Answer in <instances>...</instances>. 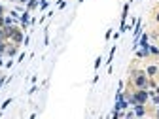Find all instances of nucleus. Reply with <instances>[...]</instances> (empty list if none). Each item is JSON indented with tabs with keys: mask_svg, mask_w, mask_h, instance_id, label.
Masks as SVG:
<instances>
[{
	"mask_svg": "<svg viewBox=\"0 0 159 119\" xmlns=\"http://www.w3.org/2000/svg\"><path fill=\"white\" fill-rule=\"evenodd\" d=\"M133 83L136 89H148L150 79L146 77V72H134L133 74Z\"/></svg>",
	"mask_w": 159,
	"mask_h": 119,
	"instance_id": "f257e3e1",
	"label": "nucleus"
},
{
	"mask_svg": "<svg viewBox=\"0 0 159 119\" xmlns=\"http://www.w3.org/2000/svg\"><path fill=\"white\" fill-rule=\"evenodd\" d=\"M10 40H11L13 44H17V46H21V44H23V40H25V34H23V30H17V29H15V30L11 32Z\"/></svg>",
	"mask_w": 159,
	"mask_h": 119,
	"instance_id": "f03ea898",
	"label": "nucleus"
},
{
	"mask_svg": "<svg viewBox=\"0 0 159 119\" xmlns=\"http://www.w3.org/2000/svg\"><path fill=\"white\" fill-rule=\"evenodd\" d=\"M127 108H129V100H127V98H116L114 110H127Z\"/></svg>",
	"mask_w": 159,
	"mask_h": 119,
	"instance_id": "7ed1b4c3",
	"label": "nucleus"
},
{
	"mask_svg": "<svg viewBox=\"0 0 159 119\" xmlns=\"http://www.w3.org/2000/svg\"><path fill=\"white\" fill-rule=\"evenodd\" d=\"M19 21H21V27H23V29H27V25H29V21H30V11L25 10L21 15H19Z\"/></svg>",
	"mask_w": 159,
	"mask_h": 119,
	"instance_id": "20e7f679",
	"label": "nucleus"
},
{
	"mask_svg": "<svg viewBox=\"0 0 159 119\" xmlns=\"http://www.w3.org/2000/svg\"><path fill=\"white\" fill-rule=\"evenodd\" d=\"M17 53H19V46H17V44H15V46H10V44H8V47H6V53H4V55H6V57H10V59H13Z\"/></svg>",
	"mask_w": 159,
	"mask_h": 119,
	"instance_id": "39448f33",
	"label": "nucleus"
},
{
	"mask_svg": "<svg viewBox=\"0 0 159 119\" xmlns=\"http://www.w3.org/2000/svg\"><path fill=\"white\" fill-rule=\"evenodd\" d=\"M134 115H136V117H144V115H146L144 104H134Z\"/></svg>",
	"mask_w": 159,
	"mask_h": 119,
	"instance_id": "423d86ee",
	"label": "nucleus"
},
{
	"mask_svg": "<svg viewBox=\"0 0 159 119\" xmlns=\"http://www.w3.org/2000/svg\"><path fill=\"white\" fill-rule=\"evenodd\" d=\"M157 72H159V66H155V64H150L146 68V76H155Z\"/></svg>",
	"mask_w": 159,
	"mask_h": 119,
	"instance_id": "0eeeda50",
	"label": "nucleus"
},
{
	"mask_svg": "<svg viewBox=\"0 0 159 119\" xmlns=\"http://www.w3.org/2000/svg\"><path fill=\"white\" fill-rule=\"evenodd\" d=\"M17 19H13L11 15H4V25H15Z\"/></svg>",
	"mask_w": 159,
	"mask_h": 119,
	"instance_id": "6e6552de",
	"label": "nucleus"
},
{
	"mask_svg": "<svg viewBox=\"0 0 159 119\" xmlns=\"http://www.w3.org/2000/svg\"><path fill=\"white\" fill-rule=\"evenodd\" d=\"M6 47H8L6 40H0V55H4V53H6Z\"/></svg>",
	"mask_w": 159,
	"mask_h": 119,
	"instance_id": "1a4fd4ad",
	"label": "nucleus"
},
{
	"mask_svg": "<svg viewBox=\"0 0 159 119\" xmlns=\"http://www.w3.org/2000/svg\"><path fill=\"white\" fill-rule=\"evenodd\" d=\"M114 55H116V46H114V47L110 49V55H108V61H106L108 64H112V59H114Z\"/></svg>",
	"mask_w": 159,
	"mask_h": 119,
	"instance_id": "9d476101",
	"label": "nucleus"
},
{
	"mask_svg": "<svg viewBox=\"0 0 159 119\" xmlns=\"http://www.w3.org/2000/svg\"><path fill=\"white\" fill-rule=\"evenodd\" d=\"M101 64H102V57H97V59H95V70L101 68Z\"/></svg>",
	"mask_w": 159,
	"mask_h": 119,
	"instance_id": "9b49d317",
	"label": "nucleus"
},
{
	"mask_svg": "<svg viewBox=\"0 0 159 119\" xmlns=\"http://www.w3.org/2000/svg\"><path fill=\"white\" fill-rule=\"evenodd\" d=\"M10 104H11V98H6V100L2 102V106H0V108H2V112H4V110H6V108L10 106Z\"/></svg>",
	"mask_w": 159,
	"mask_h": 119,
	"instance_id": "f8f14e48",
	"label": "nucleus"
},
{
	"mask_svg": "<svg viewBox=\"0 0 159 119\" xmlns=\"http://www.w3.org/2000/svg\"><path fill=\"white\" fill-rule=\"evenodd\" d=\"M48 6H49L48 0H40V10H48Z\"/></svg>",
	"mask_w": 159,
	"mask_h": 119,
	"instance_id": "ddd939ff",
	"label": "nucleus"
},
{
	"mask_svg": "<svg viewBox=\"0 0 159 119\" xmlns=\"http://www.w3.org/2000/svg\"><path fill=\"white\" fill-rule=\"evenodd\" d=\"M148 49H150V53H152V55H159V47H155V46H150Z\"/></svg>",
	"mask_w": 159,
	"mask_h": 119,
	"instance_id": "4468645a",
	"label": "nucleus"
},
{
	"mask_svg": "<svg viewBox=\"0 0 159 119\" xmlns=\"http://www.w3.org/2000/svg\"><path fill=\"white\" fill-rule=\"evenodd\" d=\"M150 98L153 100V104H155V106H159V95H157V93H155V95H152Z\"/></svg>",
	"mask_w": 159,
	"mask_h": 119,
	"instance_id": "2eb2a0df",
	"label": "nucleus"
},
{
	"mask_svg": "<svg viewBox=\"0 0 159 119\" xmlns=\"http://www.w3.org/2000/svg\"><path fill=\"white\" fill-rule=\"evenodd\" d=\"M4 66H6V68H11V66H13V61H11V59H10L8 63H4Z\"/></svg>",
	"mask_w": 159,
	"mask_h": 119,
	"instance_id": "dca6fc26",
	"label": "nucleus"
},
{
	"mask_svg": "<svg viewBox=\"0 0 159 119\" xmlns=\"http://www.w3.org/2000/svg\"><path fill=\"white\" fill-rule=\"evenodd\" d=\"M63 8H66V2H65V0H61V2H59V10H63Z\"/></svg>",
	"mask_w": 159,
	"mask_h": 119,
	"instance_id": "f3484780",
	"label": "nucleus"
},
{
	"mask_svg": "<svg viewBox=\"0 0 159 119\" xmlns=\"http://www.w3.org/2000/svg\"><path fill=\"white\" fill-rule=\"evenodd\" d=\"M10 15H11V17H13V19H17V17H19V13H17V11H15V10H11V11H10Z\"/></svg>",
	"mask_w": 159,
	"mask_h": 119,
	"instance_id": "a211bd4d",
	"label": "nucleus"
},
{
	"mask_svg": "<svg viewBox=\"0 0 159 119\" xmlns=\"http://www.w3.org/2000/svg\"><path fill=\"white\" fill-rule=\"evenodd\" d=\"M112 34H114V32H112V29H110V30H106V34H104V36H106V40H108V38H112Z\"/></svg>",
	"mask_w": 159,
	"mask_h": 119,
	"instance_id": "6ab92c4d",
	"label": "nucleus"
},
{
	"mask_svg": "<svg viewBox=\"0 0 159 119\" xmlns=\"http://www.w3.org/2000/svg\"><path fill=\"white\" fill-rule=\"evenodd\" d=\"M36 91H38V87H36V85H34V87H30V91H29V95H34V93H36Z\"/></svg>",
	"mask_w": 159,
	"mask_h": 119,
	"instance_id": "aec40b11",
	"label": "nucleus"
},
{
	"mask_svg": "<svg viewBox=\"0 0 159 119\" xmlns=\"http://www.w3.org/2000/svg\"><path fill=\"white\" fill-rule=\"evenodd\" d=\"M125 117H129V119H131V117H134V112H127V113H125Z\"/></svg>",
	"mask_w": 159,
	"mask_h": 119,
	"instance_id": "412c9836",
	"label": "nucleus"
},
{
	"mask_svg": "<svg viewBox=\"0 0 159 119\" xmlns=\"http://www.w3.org/2000/svg\"><path fill=\"white\" fill-rule=\"evenodd\" d=\"M0 17H4V6H0Z\"/></svg>",
	"mask_w": 159,
	"mask_h": 119,
	"instance_id": "4be33fe9",
	"label": "nucleus"
},
{
	"mask_svg": "<svg viewBox=\"0 0 159 119\" xmlns=\"http://www.w3.org/2000/svg\"><path fill=\"white\" fill-rule=\"evenodd\" d=\"M2 57H4V55H0V66H4V61H2Z\"/></svg>",
	"mask_w": 159,
	"mask_h": 119,
	"instance_id": "5701e85b",
	"label": "nucleus"
},
{
	"mask_svg": "<svg viewBox=\"0 0 159 119\" xmlns=\"http://www.w3.org/2000/svg\"><path fill=\"white\" fill-rule=\"evenodd\" d=\"M4 83V76H0V85H2Z\"/></svg>",
	"mask_w": 159,
	"mask_h": 119,
	"instance_id": "b1692460",
	"label": "nucleus"
},
{
	"mask_svg": "<svg viewBox=\"0 0 159 119\" xmlns=\"http://www.w3.org/2000/svg\"><path fill=\"white\" fill-rule=\"evenodd\" d=\"M155 93H157V95H159V85H157V87H155Z\"/></svg>",
	"mask_w": 159,
	"mask_h": 119,
	"instance_id": "393cba45",
	"label": "nucleus"
},
{
	"mask_svg": "<svg viewBox=\"0 0 159 119\" xmlns=\"http://www.w3.org/2000/svg\"><path fill=\"white\" fill-rule=\"evenodd\" d=\"M155 19H157V21H159V11H157V15H155Z\"/></svg>",
	"mask_w": 159,
	"mask_h": 119,
	"instance_id": "a878e982",
	"label": "nucleus"
},
{
	"mask_svg": "<svg viewBox=\"0 0 159 119\" xmlns=\"http://www.w3.org/2000/svg\"><path fill=\"white\" fill-rule=\"evenodd\" d=\"M131 2H134V0H129V4H131Z\"/></svg>",
	"mask_w": 159,
	"mask_h": 119,
	"instance_id": "bb28decb",
	"label": "nucleus"
},
{
	"mask_svg": "<svg viewBox=\"0 0 159 119\" xmlns=\"http://www.w3.org/2000/svg\"><path fill=\"white\" fill-rule=\"evenodd\" d=\"M78 2H84V0H78Z\"/></svg>",
	"mask_w": 159,
	"mask_h": 119,
	"instance_id": "cd10ccee",
	"label": "nucleus"
}]
</instances>
